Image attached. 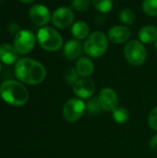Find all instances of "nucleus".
<instances>
[{
    "instance_id": "20",
    "label": "nucleus",
    "mask_w": 157,
    "mask_h": 158,
    "mask_svg": "<svg viewBox=\"0 0 157 158\" xmlns=\"http://www.w3.org/2000/svg\"><path fill=\"white\" fill-rule=\"evenodd\" d=\"M92 3L101 13H108L113 7V0H92Z\"/></svg>"
},
{
    "instance_id": "26",
    "label": "nucleus",
    "mask_w": 157,
    "mask_h": 158,
    "mask_svg": "<svg viewBox=\"0 0 157 158\" xmlns=\"http://www.w3.org/2000/svg\"><path fill=\"white\" fill-rule=\"evenodd\" d=\"M8 31H9L10 33L16 35V34L20 31V28L19 27L18 24H16V23H11V24L8 26Z\"/></svg>"
},
{
    "instance_id": "21",
    "label": "nucleus",
    "mask_w": 157,
    "mask_h": 158,
    "mask_svg": "<svg viewBox=\"0 0 157 158\" xmlns=\"http://www.w3.org/2000/svg\"><path fill=\"white\" fill-rule=\"evenodd\" d=\"M118 17L124 25H131L135 20V14L130 8H123L120 11Z\"/></svg>"
},
{
    "instance_id": "25",
    "label": "nucleus",
    "mask_w": 157,
    "mask_h": 158,
    "mask_svg": "<svg viewBox=\"0 0 157 158\" xmlns=\"http://www.w3.org/2000/svg\"><path fill=\"white\" fill-rule=\"evenodd\" d=\"M148 124L152 130L157 131V106L153 108L150 112L148 117Z\"/></svg>"
},
{
    "instance_id": "17",
    "label": "nucleus",
    "mask_w": 157,
    "mask_h": 158,
    "mask_svg": "<svg viewBox=\"0 0 157 158\" xmlns=\"http://www.w3.org/2000/svg\"><path fill=\"white\" fill-rule=\"evenodd\" d=\"M71 33L74 36V39L80 41L84 40L90 35V27L85 21L79 20L73 23L71 27Z\"/></svg>"
},
{
    "instance_id": "4",
    "label": "nucleus",
    "mask_w": 157,
    "mask_h": 158,
    "mask_svg": "<svg viewBox=\"0 0 157 158\" xmlns=\"http://www.w3.org/2000/svg\"><path fill=\"white\" fill-rule=\"evenodd\" d=\"M36 38L39 45L48 52H56L63 46V38L61 34L56 30L48 26L41 27L37 31Z\"/></svg>"
},
{
    "instance_id": "14",
    "label": "nucleus",
    "mask_w": 157,
    "mask_h": 158,
    "mask_svg": "<svg viewBox=\"0 0 157 158\" xmlns=\"http://www.w3.org/2000/svg\"><path fill=\"white\" fill-rule=\"evenodd\" d=\"M19 53L15 49L14 45L10 44H0V61L6 64L12 65L18 61Z\"/></svg>"
},
{
    "instance_id": "19",
    "label": "nucleus",
    "mask_w": 157,
    "mask_h": 158,
    "mask_svg": "<svg viewBox=\"0 0 157 158\" xmlns=\"http://www.w3.org/2000/svg\"><path fill=\"white\" fill-rule=\"evenodd\" d=\"M85 104H86V111L91 115H98L103 111L98 97L92 96L87 100Z\"/></svg>"
},
{
    "instance_id": "5",
    "label": "nucleus",
    "mask_w": 157,
    "mask_h": 158,
    "mask_svg": "<svg viewBox=\"0 0 157 158\" xmlns=\"http://www.w3.org/2000/svg\"><path fill=\"white\" fill-rule=\"evenodd\" d=\"M124 56L130 65L139 67L146 61L147 51L141 41L131 40L124 47Z\"/></svg>"
},
{
    "instance_id": "12",
    "label": "nucleus",
    "mask_w": 157,
    "mask_h": 158,
    "mask_svg": "<svg viewBox=\"0 0 157 158\" xmlns=\"http://www.w3.org/2000/svg\"><path fill=\"white\" fill-rule=\"evenodd\" d=\"M131 35L130 30L125 25H116L108 31V40L115 44L126 43Z\"/></svg>"
},
{
    "instance_id": "1",
    "label": "nucleus",
    "mask_w": 157,
    "mask_h": 158,
    "mask_svg": "<svg viewBox=\"0 0 157 158\" xmlns=\"http://www.w3.org/2000/svg\"><path fill=\"white\" fill-rule=\"evenodd\" d=\"M17 79L29 85H37L43 81L46 70L43 65L32 58L22 57L18 59L14 69Z\"/></svg>"
},
{
    "instance_id": "15",
    "label": "nucleus",
    "mask_w": 157,
    "mask_h": 158,
    "mask_svg": "<svg viewBox=\"0 0 157 158\" xmlns=\"http://www.w3.org/2000/svg\"><path fill=\"white\" fill-rule=\"evenodd\" d=\"M76 70L80 77L89 78L94 72V65L92 59L88 56H81L76 63Z\"/></svg>"
},
{
    "instance_id": "6",
    "label": "nucleus",
    "mask_w": 157,
    "mask_h": 158,
    "mask_svg": "<svg viewBox=\"0 0 157 158\" xmlns=\"http://www.w3.org/2000/svg\"><path fill=\"white\" fill-rule=\"evenodd\" d=\"M86 111V104L82 99L70 98L63 106V117L70 123L80 120Z\"/></svg>"
},
{
    "instance_id": "30",
    "label": "nucleus",
    "mask_w": 157,
    "mask_h": 158,
    "mask_svg": "<svg viewBox=\"0 0 157 158\" xmlns=\"http://www.w3.org/2000/svg\"><path fill=\"white\" fill-rule=\"evenodd\" d=\"M2 71V65H1V63H0V72Z\"/></svg>"
},
{
    "instance_id": "27",
    "label": "nucleus",
    "mask_w": 157,
    "mask_h": 158,
    "mask_svg": "<svg viewBox=\"0 0 157 158\" xmlns=\"http://www.w3.org/2000/svg\"><path fill=\"white\" fill-rule=\"evenodd\" d=\"M150 148L152 151L157 153V134H155L150 141Z\"/></svg>"
},
{
    "instance_id": "18",
    "label": "nucleus",
    "mask_w": 157,
    "mask_h": 158,
    "mask_svg": "<svg viewBox=\"0 0 157 158\" xmlns=\"http://www.w3.org/2000/svg\"><path fill=\"white\" fill-rule=\"evenodd\" d=\"M113 118L117 123L124 124L129 121L130 118V112L124 106H118L113 112Z\"/></svg>"
},
{
    "instance_id": "7",
    "label": "nucleus",
    "mask_w": 157,
    "mask_h": 158,
    "mask_svg": "<svg viewBox=\"0 0 157 158\" xmlns=\"http://www.w3.org/2000/svg\"><path fill=\"white\" fill-rule=\"evenodd\" d=\"M36 41V35L31 31L20 30L14 37L13 45L19 54L26 55L34 48Z\"/></svg>"
},
{
    "instance_id": "23",
    "label": "nucleus",
    "mask_w": 157,
    "mask_h": 158,
    "mask_svg": "<svg viewBox=\"0 0 157 158\" xmlns=\"http://www.w3.org/2000/svg\"><path fill=\"white\" fill-rule=\"evenodd\" d=\"M79 77H80V75L78 74L76 69L70 68V69H67L66 72H65V81L69 85L73 86L80 80Z\"/></svg>"
},
{
    "instance_id": "24",
    "label": "nucleus",
    "mask_w": 157,
    "mask_h": 158,
    "mask_svg": "<svg viewBox=\"0 0 157 158\" xmlns=\"http://www.w3.org/2000/svg\"><path fill=\"white\" fill-rule=\"evenodd\" d=\"M91 6V0H72L71 1V6L73 9L83 12L90 8Z\"/></svg>"
},
{
    "instance_id": "10",
    "label": "nucleus",
    "mask_w": 157,
    "mask_h": 158,
    "mask_svg": "<svg viewBox=\"0 0 157 158\" xmlns=\"http://www.w3.org/2000/svg\"><path fill=\"white\" fill-rule=\"evenodd\" d=\"M98 99L103 110L106 112H113L118 106V95L112 88H103L99 92Z\"/></svg>"
},
{
    "instance_id": "31",
    "label": "nucleus",
    "mask_w": 157,
    "mask_h": 158,
    "mask_svg": "<svg viewBox=\"0 0 157 158\" xmlns=\"http://www.w3.org/2000/svg\"><path fill=\"white\" fill-rule=\"evenodd\" d=\"M0 1H1V0H0Z\"/></svg>"
},
{
    "instance_id": "29",
    "label": "nucleus",
    "mask_w": 157,
    "mask_h": 158,
    "mask_svg": "<svg viewBox=\"0 0 157 158\" xmlns=\"http://www.w3.org/2000/svg\"><path fill=\"white\" fill-rule=\"evenodd\" d=\"M154 44H155V49H156V51H157V39H156V41H155Z\"/></svg>"
},
{
    "instance_id": "11",
    "label": "nucleus",
    "mask_w": 157,
    "mask_h": 158,
    "mask_svg": "<svg viewBox=\"0 0 157 158\" xmlns=\"http://www.w3.org/2000/svg\"><path fill=\"white\" fill-rule=\"evenodd\" d=\"M95 92V84L89 78L80 79L73 85V93L80 99H89Z\"/></svg>"
},
{
    "instance_id": "3",
    "label": "nucleus",
    "mask_w": 157,
    "mask_h": 158,
    "mask_svg": "<svg viewBox=\"0 0 157 158\" xmlns=\"http://www.w3.org/2000/svg\"><path fill=\"white\" fill-rule=\"evenodd\" d=\"M108 37L102 31H93L85 39L83 44V52L93 58L101 57L108 48Z\"/></svg>"
},
{
    "instance_id": "2",
    "label": "nucleus",
    "mask_w": 157,
    "mask_h": 158,
    "mask_svg": "<svg viewBox=\"0 0 157 158\" xmlns=\"http://www.w3.org/2000/svg\"><path fill=\"white\" fill-rule=\"evenodd\" d=\"M0 96L5 102L12 106H21L28 102L29 92L20 82L7 80L0 85Z\"/></svg>"
},
{
    "instance_id": "13",
    "label": "nucleus",
    "mask_w": 157,
    "mask_h": 158,
    "mask_svg": "<svg viewBox=\"0 0 157 158\" xmlns=\"http://www.w3.org/2000/svg\"><path fill=\"white\" fill-rule=\"evenodd\" d=\"M83 52V44L80 40L72 39L68 41L63 47V55L68 60L79 59Z\"/></svg>"
},
{
    "instance_id": "8",
    "label": "nucleus",
    "mask_w": 157,
    "mask_h": 158,
    "mask_svg": "<svg viewBox=\"0 0 157 158\" xmlns=\"http://www.w3.org/2000/svg\"><path fill=\"white\" fill-rule=\"evenodd\" d=\"M74 18L75 16L72 8L68 6H61L53 12L51 20L56 28L65 30L68 27L73 25Z\"/></svg>"
},
{
    "instance_id": "22",
    "label": "nucleus",
    "mask_w": 157,
    "mask_h": 158,
    "mask_svg": "<svg viewBox=\"0 0 157 158\" xmlns=\"http://www.w3.org/2000/svg\"><path fill=\"white\" fill-rule=\"evenodd\" d=\"M143 9L146 15L150 17H156L157 0H143Z\"/></svg>"
},
{
    "instance_id": "16",
    "label": "nucleus",
    "mask_w": 157,
    "mask_h": 158,
    "mask_svg": "<svg viewBox=\"0 0 157 158\" xmlns=\"http://www.w3.org/2000/svg\"><path fill=\"white\" fill-rule=\"evenodd\" d=\"M138 37L143 44H154L157 39V28L153 25H146L141 28Z\"/></svg>"
},
{
    "instance_id": "9",
    "label": "nucleus",
    "mask_w": 157,
    "mask_h": 158,
    "mask_svg": "<svg viewBox=\"0 0 157 158\" xmlns=\"http://www.w3.org/2000/svg\"><path fill=\"white\" fill-rule=\"evenodd\" d=\"M31 20L39 27H44L52 19V14L48 7L43 4H35L29 10Z\"/></svg>"
},
{
    "instance_id": "28",
    "label": "nucleus",
    "mask_w": 157,
    "mask_h": 158,
    "mask_svg": "<svg viewBox=\"0 0 157 158\" xmlns=\"http://www.w3.org/2000/svg\"><path fill=\"white\" fill-rule=\"evenodd\" d=\"M21 3H23V4H31V3H33L34 1H36V0H19Z\"/></svg>"
}]
</instances>
